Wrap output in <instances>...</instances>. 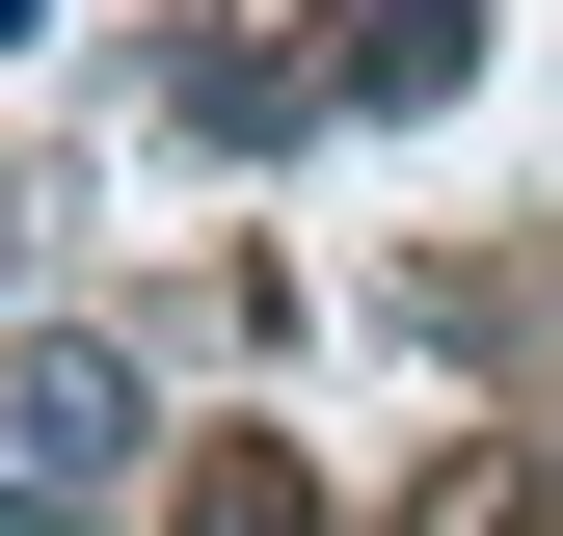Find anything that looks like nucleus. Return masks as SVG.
I'll return each mask as SVG.
<instances>
[{"instance_id": "1", "label": "nucleus", "mask_w": 563, "mask_h": 536, "mask_svg": "<svg viewBox=\"0 0 563 536\" xmlns=\"http://www.w3.org/2000/svg\"><path fill=\"white\" fill-rule=\"evenodd\" d=\"M81 510H134V349L27 322L0 349V536H81Z\"/></svg>"}, {"instance_id": "2", "label": "nucleus", "mask_w": 563, "mask_h": 536, "mask_svg": "<svg viewBox=\"0 0 563 536\" xmlns=\"http://www.w3.org/2000/svg\"><path fill=\"white\" fill-rule=\"evenodd\" d=\"M162 108L188 134H322V108H376V27H349V0H216V27L162 54Z\"/></svg>"}, {"instance_id": "3", "label": "nucleus", "mask_w": 563, "mask_h": 536, "mask_svg": "<svg viewBox=\"0 0 563 536\" xmlns=\"http://www.w3.org/2000/svg\"><path fill=\"white\" fill-rule=\"evenodd\" d=\"M162 536H349V510H322V456H296V429H216Z\"/></svg>"}, {"instance_id": "4", "label": "nucleus", "mask_w": 563, "mask_h": 536, "mask_svg": "<svg viewBox=\"0 0 563 536\" xmlns=\"http://www.w3.org/2000/svg\"><path fill=\"white\" fill-rule=\"evenodd\" d=\"M483 81V0H376V108H456Z\"/></svg>"}]
</instances>
